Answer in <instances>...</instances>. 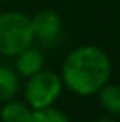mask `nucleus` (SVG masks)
Returning a JSON list of instances; mask_svg holds the SVG:
<instances>
[{"instance_id":"obj_1","label":"nucleus","mask_w":120,"mask_h":122,"mask_svg":"<svg viewBox=\"0 0 120 122\" xmlns=\"http://www.w3.org/2000/svg\"><path fill=\"white\" fill-rule=\"evenodd\" d=\"M111 74V62L104 50L86 44L72 50L62 66L65 87L78 96L97 94Z\"/></svg>"},{"instance_id":"obj_2","label":"nucleus","mask_w":120,"mask_h":122,"mask_svg":"<svg viewBox=\"0 0 120 122\" xmlns=\"http://www.w3.org/2000/svg\"><path fill=\"white\" fill-rule=\"evenodd\" d=\"M34 43L32 21L23 12H2L0 14V53L16 57Z\"/></svg>"},{"instance_id":"obj_3","label":"nucleus","mask_w":120,"mask_h":122,"mask_svg":"<svg viewBox=\"0 0 120 122\" xmlns=\"http://www.w3.org/2000/svg\"><path fill=\"white\" fill-rule=\"evenodd\" d=\"M62 92V78L53 71H37L32 76H28V81L25 85V99L28 106L39 110V108L51 106L58 99Z\"/></svg>"},{"instance_id":"obj_4","label":"nucleus","mask_w":120,"mask_h":122,"mask_svg":"<svg viewBox=\"0 0 120 122\" xmlns=\"http://www.w3.org/2000/svg\"><path fill=\"white\" fill-rule=\"evenodd\" d=\"M30 21L34 37H37L41 43L51 46L58 41L62 34V20L55 11H41L34 18H30Z\"/></svg>"},{"instance_id":"obj_5","label":"nucleus","mask_w":120,"mask_h":122,"mask_svg":"<svg viewBox=\"0 0 120 122\" xmlns=\"http://www.w3.org/2000/svg\"><path fill=\"white\" fill-rule=\"evenodd\" d=\"M16 69H18V73L21 74V76H32L34 73L43 69L44 66V55L41 50L37 48H32V46H28V48H25L23 51H19L18 55H16Z\"/></svg>"},{"instance_id":"obj_6","label":"nucleus","mask_w":120,"mask_h":122,"mask_svg":"<svg viewBox=\"0 0 120 122\" xmlns=\"http://www.w3.org/2000/svg\"><path fill=\"white\" fill-rule=\"evenodd\" d=\"M99 94V103L108 113L118 115L120 113V89L115 83H104L97 90Z\"/></svg>"},{"instance_id":"obj_7","label":"nucleus","mask_w":120,"mask_h":122,"mask_svg":"<svg viewBox=\"0 0 120 122\" xmlns=\"http://www.w3.org/2000/svg\"><path fill=\"white\" fill-rule=\"evenodd\" d=\"M32 110L23 103L12 101L5 103L0 110V120L2 122H30Z\"/></svg>"},{"instance_id":"obj_8","label":"nucleus","mask_w":120,"mask_h":122,"mask_svg":"<svg viewBox=\"0 0 120 122\" xmlns=\"http://www.w3.org/2000/svg\"><path fill=\"white\" fill-rule=\"evenodd\" d=\"M18 92V76L9 67H0V103L14 97Z\"/></svg>"},{"instance_id":"obj_9","label":"nucleus","mask_w":120,"mask_h":122,"mask_svg":"<svg viewBox=\"0 0 120 122\" xmlns=\"http://www.w3.org/2000/svg\"><path fill=\"white\" fill-rule=\"evenodd\" d=\"M30 122H69V119L60 110L46 106V108H39V110L32 112Z\"/></svg>"},{"instance_id":"obj_10","label":"nucleus","mask_w":120,"mask_h":122,"mask_svg":"<svg viewBox=\"0 0 120 122\" xmlns=\"http://www.w3.org/2000/svg\"><path fill=\"white\" fill-rule=\"evenodd\" d=\"M96 122H117V120H113V119H110V117H101V119H97Z\"/></svg>"}]
</instances>
